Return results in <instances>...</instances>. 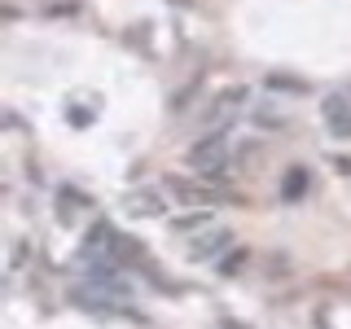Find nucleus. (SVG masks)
I'll return each mask as SVG.
<instances>
[{
  "label": "nucleus",
  "mask_w": 351,
  "mask_h": 329,
  "mask_svg": "<svg viewBox=\"0 0 351 329\" xmlns=\"http://www.w3.org/2000/svg\"><path fill=\"white\" fill-rule=\"evenodd\" d=\"M162 189H167V197H176L180 206H215V202H228V197H233V193L219 189V184H211L206 175H202V184H197V180H184V175H167V184H162Z\"/></svg>",
  "instance_id": "nucleus-1"
},
{
  "label": "nucleus",
  "mask_w": 351,
  "mask_h": 329,
  "mask_svg": "<svg viewBox=\"0 0 351 329\" xmlns=\"http://www.w3.org/2000/svg\"><path fill=\"white\" fill-rule=\"evenodd\" d=\"M224 246H233V233H228V228H219V224H211V228H206V233L189 246V259H197V263L219 259V255H224Z\"/></svg>",
  "instance_id": "nucleus-3"
},
{
  "label": "nucleus",
  "mask_w": 351,
  "mask_h": 329,
  "mask_svg": "<svg viewBox=\"0 0 351 329\" xmlns=\"http://www.w3.org/2000/svg\"><path fill=\"white\" fill-rule=\"evenodd\" d=\"M241 259H246V250H237L233 259H224V272H237V268H241Z\"/></svg>",
  "instance_id": "nucleus-8"
},
{
  "label": "nucleus",
  "mask_w": 351,
  "mask_h": 329,
  "mask_svg": "<svg viewBox=\"0 0 351 329\" xmlns=\"http://www.w3.org/2000/svg\"><path fill=\"white\" fill-rule=\"evenodd\" d=\"M303 189H307V171H303V167H294V171H290V180H285V189H281V193H285V197H299Z\"/></svg>",
  "instance_id": "nucleus-7"
},
{
  "label": "nucleus",
  "mask_w": 351,
  "mask_h": 329,
  "mask_svg": "<svg viewBox=\"0 0 351 329\" xmlns=\"http://www.w3.org/2000/svg\"><path fill=\"white\" fill-rule=\"evenodd\" d=\"M325 123L329 132H334L338 141H351V106H347V97H325Z\"/></svg>",
  "instance_id": "nucleus-4"
},
{
  "label": "nucleus",
  "mask_w": 351,
  "mask_h": 329,
  "mask_svg": "<svg viewBox=\"0 0 351 329\" xmlns=\"http://www.w3.org/2000/svg\"><path fill=\"white\" fill-rule=\"evenodd\" d=\"M123 211L136 215V219H158V215H162V197L154 193V189H132V193L123 197Z\"/></svg>",
  "instance_id": "nucleus-5"
},
{
  "label": "nucleus",
  "mask_w": 351,
  "mask_h": 329,
  "mask_svg": "<svg viewBox=\"0 0 351 329\" xmlns=\"http://www.w3.org/2000/svg\"><path fill=\"white\" fill-rule=\"evenodd\" d=\"M176 233H193V228H211V211H197V215H184V219H176Z\"/></svg>",
  "instance_id": "nucleus-6"
},
{
  "label": "nucleus",
  "mask_w": 351,
  "mask_h": 329,
  "mask_svg": "<svg viewBox=\"0 0 351 329\" xmlns=\"http://www.w3.org/2000/svg\"><path fill=\"white\" fill-rule=\"evenodd\" d=\"M189 167L197 175H206V180H219L228 167V141L219 136V132H211V136H202L197 145L189 149Z\"/></svg>",
  "instance_id": "nucleus-2"
}]
</instances>
